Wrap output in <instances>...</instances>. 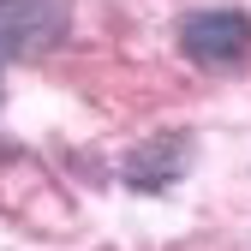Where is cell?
<instances>
[{
	"mask_svg": "<svg viewBox=\"0 0 251 251\" xmlns=\"http://www.w3.org/2000/svg\"><path fill=\"white\" fill-rule=\"evenodd\" d=\"M179 54L203 72H239L251 66V12L239 6H203L179 24Z\"/></svg>",
	"mask_w": 251,
	"mask_h": 251,
	"instance_id": "cell-1",
	"label": "cell"
},
{
	"mask_svg": "<svg viewBox=\"0 0 251 251\" xmlns=\"http://www.w3.org/2000/svg\"><path fill=\"white\" fill-rule=\"evenodd\" d=\"M66 36V0H0V54L36 60Z\"/></svg>",
	"mask_w": 251,
	"mask_h": 251,
	"instance_id": "cell-2",
	"label": "cell"
},
{
	"mask_svg": "<svg viewBox=\"0 0 251 251\" xmlns=\"http://www.w3.org/2000/svg\"><path fill=\"white\" fill-rule=\"evenodd\" d=\"M185 162H192V138L185 132H155L126 155V185L132 192H168L185 174Z\"/></svg>",
	"mask_w": 251,
	"mask_h": 251,
	"instance_id": "cell-3",
	"label": "cell"
}]
</instances>
